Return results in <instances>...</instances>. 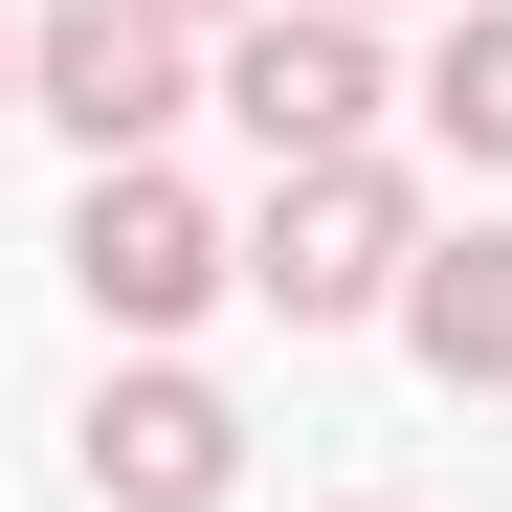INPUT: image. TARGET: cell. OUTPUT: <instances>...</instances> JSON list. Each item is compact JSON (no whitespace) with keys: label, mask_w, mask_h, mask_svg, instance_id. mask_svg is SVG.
Returning <instances> with one entry per match:
<instances>
[{"label":"cell","mask_w":512,"mask_h":512,"mask_svg":"<svg viewBox=\"0 0 512 512\" xmlns=\"http://www.w3.org/2000/svg\"><path fill=\"white\" fill-rule=\"evenodd\" d=\"M379 312L423 334V379H446V401H490V379H512V223H423Z\"/></svg>","instance_id":"obj_6"},{"label":"cell","mask_w":512,"mask_h":512,"mask_svg":"<svg viewBox=\"0 0 512 512\" xmlns=\"http://www.w3.org/2000/svg\"><path fill=\"white\" fill-rule=\"evenodd\" d=\"M156 23H179V45H223V23H245V0H156Z\"/></svg>","instance_id":"obj_8"},{"label":"cell","mask_w":512,"mask_h":512,"mask_svg":"<svg viewBox=\"0 0 512 512\" xmlns=\"http://www.w3.org/2000/svg\"><path fill=\"white\" fill-rule=\"evenodd\" d=\"M67 290H90V334H179V312H223L245 290V223L179 179V156H90V223H67Z\"/></svg>","instance_id":"obj_1"},{"label":"cell","mask_w":512,"mask_h":512,"mask_svg":"<svg viewBox=\"0 0 512 512\" xmlns=\"http://www.w3.org/2000/svg\"><path fill=\"white\" fill-rule=\"evenodd\" d=\"M357 23H401V0H357Z\"/></svg>","instance_id":"obj_10"},{"label":"cell","mask_w":512,"mask_h":512,"mask_svg":"<svg viewBox=\"0 0 512 512\" xmlns=\"http://www.w3.org/2000/svg\"><path fill=\"white\" fill-rule=\"evenodd\" d=\"M401 245H423V179L357 134V156H290V179H268V223H245V290H268L290 334H357V312L401 290Z\"/></svg>","instance_id":"obj_2"},{"label":"cell","mask_w":512,"mask_h":512,"mask_svg":"<svg viewBox=\"0 0 512 512\" xmlns=\"http://www.w3.org/2000/svg\"><path fill=\"white\" fill-rule=\"evenodd\" d=\"M23 112L90 134V156H156L201 112V45L156 23V0H45V23H23Z\"/></svg>","instance_id":"obj_4"},{"label":"cell","mask_w":512,"mask_h":512,"mask_svg":"<svg viewBox=\"0 0 512 512\" xmlns=\"http://www.w3.org/2000/svg\"><path fill=\"white\" fill-rule=\"evenodd\" d=\"M0 112H23V23H0Z\"/></svg>","instance_id":"obj_9"},{"label":"cell","mask_w":512,"mask_h":512,"mask_svg":"<svg viewBox=\"0 0 512 512\" xmlns=\"http://www.w3.org/2000/svg\"><path fill=\"white\" fill-rule=\"evenodd\" d=\"M201 90L268 134V179H290V156H357V134H379V90H401V67H379V23H357V0H245V23L201 45Z\"/></svg>","instance_id":"obj_3"},{"label":"cell","mask_w":512,"mask_h":512,"mask_svg":"<svg viewBox=\"0 0 512 512\" xmlns=\"http://www.w3.org/2000/svg\"><path fill=\"white\" fill-rule=\"evenodd\" d=\"M423 112H446V156H468V179H512V0H468V23H446Z\"/></svg>","instance_id":"obj_7"},{"label":"cell","mask_w":512,"mask_h":512,"mask_svg":"<svg viewBox=\"0 0 512 512\" xmlns=\"http://www.w3.org/2000/svg\"><path fill=\"white\" fill-rule=\"evenodd\" d=\"M90 490H112V512H223V490H245V401L179 379V357L90 379Z\"/></svg>","instance_id":"obj_5"}]
</instances>
